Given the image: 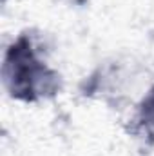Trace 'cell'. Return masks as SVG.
<instances>
[{"label":"cell","mask_w":154,"mask_h":156,"mask_svg":"<svg viewBox=\"0 0 154 156\" xmlns=\"http://www.w3.org/2000/svg\"><path fill=\"white\" fill-rule=\"evenodd\" d=\"M2 76L7 93L18 100L45 98L56 91V75L38 56L33 44L24 38L7 49Z\"/></svg>","instance_id":"1"},{"label":"cell","mask_w":154,"mask_h":156,"mask_svg":"<svg viewBox=\"0 0 154 156\" xmlns=\"http://www.w3.org/2000/svg\"><path fill=\"white\" fill-rule=\"evenodd\" d=\"M136 125L142 133V136L154 144V87L149 89V93L142 98L136 113Z\"/></svg>","instance_id":"2"},{"label":"cell","mask_w":154,"mask_h":156,"mask_svg":"<svg viewBox=\"0 0 154 156\" xmlns=\"http://www.w3.org/2000/svg\"><path fill=\"white\" fill-rule=\"evenodd\" d=\"M60 2H64V4H67L71 7H82V5H87L91 0H60Z\"/></svg>","instance_id":"3"}]
</instances>
